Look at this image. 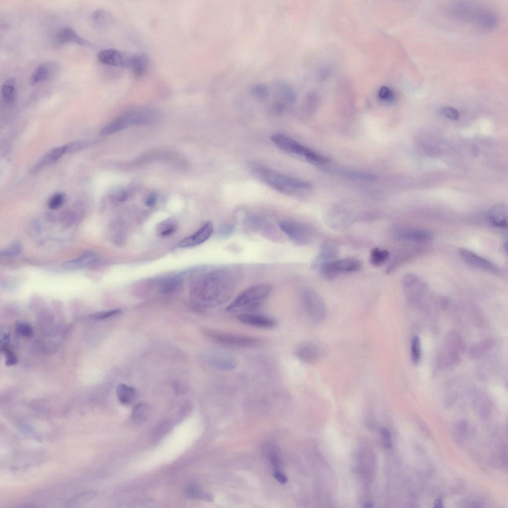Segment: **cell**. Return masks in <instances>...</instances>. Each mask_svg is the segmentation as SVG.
<instances>
[{
	"instance_id": "obj_1",
	"label": "cell",
	"mask_w": 508,
	"mask_h": 508,
	"mask_svg": "<svg viewBox=\"0 0 508 508\" xmlns=\"http://www.w3.org/2000/svg\"><path fill=\"white\" fill-rule=\"evenodd\" d=\"M241 271L234 266L215 268L203 274L191 290L193 303L199 308H211L227 302L234 292Z\"/></svg>"
},
{
	"instance_id": "obj_2",
	"label": "cell",
	"mask_w": 508,
	"mask_h": 508,
	"mask_svg": "<svg viewBox=\"0 0 508 508\" xmlns=\"http://www.w3.org/2000/svg\"><path fill=\"white\" fill-rule=\"evenodd\" d=\"M253 173L259 180L277 192L287 195H295L309 190V183L278 173L260 166L252 168Z\"/></svg>"
},
{
	"instance_id": "obj_3",
	"label": "cell",
	"mask_w": 508,
	"mask_h": 508,
	"mask_svg": "<svg viewBox=\"0 0 508 508\" xmlns=\"http://www.w3.org/2000/svg\"><path fill=\"white\" fill-rule=\"evenodd\" d=\"M271 287L265 283L252 286L242 291L227 307L230 313H251L258 309L270 295Z\"/></svg>"
},
{
	"instance_id": "obj_4",
	"label": "cell",
	"mask_w": 508,
	"mask_h": 508,
	"mask_svg": "<svg viewBox=\"0 0 508 508\" xmlns=\"http://www.w3.org/2000/svg\"><path fill=\"white\" fill-rule=\"evenodd\" d=\"M274 144L282 151L290 155L297 157L310 163L315 165H324L328 159L313 150L281 134H274L271 137Z\"/></svg>"
},
{
	"instance_id": "obj_5",
	"label": "cell",
	"mask_w": 508,
	"mask_h": 508,
	"mask_svg": "<svg viewBox=\"0 0 508 508\" xmlns=\"http://www.w3.org/2000/svg\"><path fill=\"white\" fill-rule=\"evenodd\" d=\"M204 334L213 343L228 347L253 348L259 346L263 342L261 339L256 337L225 332L212 329H206Z\"/></svg>"
},
{
	"instance_id": "obj_6",
	"label": "cell",
	"mask_w": 508,
	"mask_h": 508,
	"mask_svg": "<svg viewBox=\"0 0 508 508\" xmlns=\"http://www.w3.org/2000/svg\"><path fill=\"white\" fill-rule=\"evenodd\" d=\"M280 230L293 242L308 245L314 240V231L308 225L295 220H284L279 223Z\"/></svg>"
},
{
	"instance_id": "obj_7",
	"label": "cell",
	"mask_w": 508,
	"mask_h": 508,
	"mask_svg": "<svg viewBox=\"0 0 508 508\" xmlns=\"http://www.w3.org/2000/svg\"><path fill=\"white\" fill-rule=\"evenodd\" d=\"M302 303L309 320L314 323H322L326 316V307L321 297L315 291L306 289L302 295Z\"/></svg>"
},
{
	"instance_id": "obj_8",
	"label": "cell",
	"mask_w": 508,
	"mask_h": 508,
	"mask_svg": "<svg viewBox=\"0 0 508 508\" xmlns=\"http://www.w3.org/2000/svg\"><path fill=\"white\" fill-rule=\"evenodd\" d=\"M362 267L361 262L354 258L335 260L320 267L318 270L321 276L327 280H332L342 274L356 272Z\"/></svg>"
},
{
	"instance_id": "obj_9",
	"label": "cell",
	"mask_w": 508,
	"mask_h": 508,
	"mask_svg": "<svg viewBox=\"0 0 508 508\" xmlns=\"http://www.w3.org/2000/svg\"><path fill=\"white\" fill-rule=\"evenodd\" d=\"M98 60L103 64L130 69L133 54H129L114 49H106L97 55Z\"/></svg>"
},
{
	"instance_id": "obj_10",
	"label": "cell",
	"mask_w": 508,
	"mask_h": 508,
	"mask_svg": "<svg viewBox=\"0 0 508 508\" xmlns=\"http://www.w3.org/2000/svg\"><path fill=\"white\" fill-rule=\"evenodd\" d=\"M61 71L60 64L56 61H49L40 64L30 78V84L35 86L41 83L50 81L59 75Z\"/></svg>"
},
{
	"instance_id": "obj_11",
	"label": "cell",
	"mask_w": 508,
	"mask_h": 508,
	"mask_svg": "<svg viewBox=\"0 0 508 508\" xmlns=\"http://www.w3.org/2000/svg\"><path fill=\"white\" fill-rule=\"evenodd\" d=\"M459 253L462 260L471 266L495 275L500 273V270L496 265L469 250L462 248Z\"/></svg>"
},
{
	"instance_id": "obj_12",
	"label": "cell",
	"mask_w": 508,
	"mask_h": 508,
	"mask_svg": "<svg viewBox=\"0 0 508 508\" xmlns=\"http://www.w3.org/2000/svg\"><path fill=\"white\" fill-rule=\"evenodd\" d=\"M395 238L400 241L424 243L430 241L433 234L430 231L418 228L402 227L397 229L394 233Z\"/></svg>"
},
{
	"instance_id": "obj_13",
	"label": "cell",
	"mask_w": 508,
	"mask_h": 508,
	"mask_svg": "<svg viewBox=\"0 0 508 508\" xmlns=\"http://www.w3.org/2000/svg\"><path fill=\"white\" fill-rule=\"evenodd\" d=\"M237 319L245 325L263 329H273L277 324V320L274 318L253 312L239 314L237 316Z\"/></svg>"
},
{
	"instance_id": "obj_14",
	"label": "cell",
	"mask_w": 508,
	"mask_h": 508,
	"mask_svg": "<svg viewBox=\"0 0 508 508\" xmlns=\"http://www.w3.org/2000/svg\"><path fill=\"white\" fill-rule=\"evenodd\" d=\"M214 230L212 223L206 222L194 234L181 240L178 246L181 248H187L199 246L211 237Z\"/></svg>"
},
{
	"instance_id": "obj_15",
	"label": "cell",
	"mask_w": 508,
	"mask_h": 508,
	"mask_svg": "<svg viewBox=\"0 0 508 508\" xmlns=\"http://www.w3.org/2000/svg\"><path fill=\"white\" fill-rule=\"evenodd\" d=\"M295 354L299 361L306 364L316 363L322 356L319 346L311 342H304L300 344L296 348Z\"/></svg>"
},
{
	"instance_id": "obj_16",
	"label": "cell",
	"mask_w": 508,
	"mask_h": 508,
	"mask_svg": "<svg viewBox=\"0 0 508 508\" xmlns=\"http://www.w3.org/2000/svg\"><path fill=\"white\" fill-rule=\"evenodd\" d=\"M487 219L493 226L505 229L508 227L507 208L504 204H498L488 211Z\"/></svg>"
},
{
	"instance_id": "obj_17",
	"label": "cell",
	"mask_w": 508,
	"mask_h": 508,
	"mask_svg": "<svg viewBox=\"0 0 508 508\" xmlns=\"http://www.w3.org/2000/svg\"><path fill=\"white\" fill-rule=\"evenodd\" d=\"M57 43L60 45L74 44L79 46L89 45V42L82 38L73 29L69 27L61 28L56 36Z\"/></svg>"
},
{
	"instance_id": "obj_18",
	"label": "cell",
	"mask_w": 508,
	"mask_h": 508,
	"mask_svg": "<svg viewBox=\"0 0 508 508\" xmlns=\"http://www.w3.org/2000/svg\"><path fill=\"white\" fill-rule=\"evenodd\" d=\"M207 363L212 367L224 371L234 369L238 365L233 358L222 354H211L207 357Z\"/></svg>"
},
{
	"instance_id": "obj_19",
	"label": "cell",
	"mask_w": 508,
	"mask_h": 508,
	"mask_svg": "<svg viewBox=\"0 0 508 508\" xmlns=\"http://www.w3.org/2000/svg\"><path fill=\"white\" fill-rule=\"evenodd\" d=\"M337 255L338 250L335 245L332 243H325L316 258L313 267L318 269L321 266L335 260Z\"/></svg>"
},
{
	"instance_id": "obj_20",
	"label": "cell",
	"mask_w": 508,
	"mask_h": 508,
	"mask_svg": "<svg viewBox=\"0 0 508 508\" xmlns=\"http://www.w3.org/2000/svg\"><path fill=\"white\" fill-rule=\"evenodd\" d=\"M149 59L144 54L138 53L133 54L130 69L137 78L143 76L146 72L149 66Z\"/></svg>"
},
{
	"instance_id": "obj_21",
	"label": "cell",
	"mask_w": 508,
	"mask_h": 508,
	"mask_svg": "<svg viewBox=\"0 0 508 508\" xmlns=\"http://www.w3.org/2000/svg\"><path fill=\"white\" fill-rule=\"evenodd\" d=\"M183 277L181 275L162 279L158 282V290L163 294L172 293L182 285Z\"/></svg>"
},
{
	"instance_id": "obj_22",
	"label": "cell",
	"mask_w": 508,
	"mask_h": 508,
	"mask_svg": "<svg viewBox=\"0 0 508 508\" xmlns=\"http://www.w3.org/2000/svg\"><path fill=\"white\" fill-rule=\"evenodd\" d=\"M1 93L3 100L8 104L14 103L17 98V85L15 78L8 79L2 85Z\"/></svg>"
},
{
	"instance_id": "obj_23",
	"label": "cell",
	"mask_w": 508,
	"mask_h": 508,
	"mask_svg": "<svg viewBox=\"0 0 508 508\" xmlns=\"http://www.w3.org/2000/svg\"><path fill=\"white\" fill-rule=\"evenodd\" d=\"M92 19L95 26L100 29H104L110 26L114 21L112 14L103 9H97L93 12L92 16Z\"/></svg>"
},
{
	"instance_id": "obj_24",
	"label": "cell",
	"mask_w": 508,
	"mask_h": 508,
	"mask_svg": "<svg viewBox=\"0 0 508 508\" xmlns=\"http://www.w3.org/2000/svg\"><path fill=\"white\" fill-rule=\"evenodd\" d=\"M417 250H410L405 249L401 250L394 258L388 267L387 268V274H390L397 269L409 259L412 258L417 252Z\"/></svg>"
},
{
	"instance_id": "obj_25",
	"label": "cell",
	"mask_w": 508,
	"mask_h": 508,
	"mask_svg": "<svg viewBox=\"0 0 508 508\" xmlns=\"http://www.w3.org/2000/svg\"><path fill=\"white\" fill-rule=\"evenodd\" d=\"M178 223L174 219H168L159 223L156 229L157 235L167 237L174 234L178 230Z\"/></svg>"
},
{
	"instance_id": "obj_26",
	"label": "cell",
	"mask_w": 508,
	"mask_h": 508,
	"mask_svg": "<svg viewBox=\"0 0 508 508\" xmlns=\"http://www.w3.org/2000/svg\"><path fill=\"white\" fill-rule=\"evenodd\" d=\"M65 154L63 146H60L51 149L41 159L35 169H40L59 159Z\"/></svg>"
},
{
	"instance_id": "obj_27",
	"label": "cell",
	"mask_w": 508,
	"mask_h": 508,
	"mask_svg": "<svg viewBox=\"0 0 508 508\" xmlns=\"http://www.w3.org/2000/svg\"><path fill=\"white\" fill-rule=\"evenodd\" d=\"M185 493L187 496L193 498L209 502L214 500L211 494L204 492L199 486L194 483L188 485L185 488Z\"/></svg>"
},
{
	"instance_id": "obj_28",
	"label": "cell",
	"mask_w": 508,
	"mask_h": 508,
	"mask_svg": "<svg viewBox=\"0 0 508 508\" xmlns=\"http://www.w3.org/2000/svg\"><path fill=\"white\" fill-rule=\"evenodd\" d=\"M116 393L120 402L123 405H128L133 400L135 391L131 387L120 384L117 387Z\"/></svg>"
},
{
	"instance_id": "obj_29",
	"label": "cell",
	"mask_w": 508,
	"mask_h": 508,
	"mask_svg": "<svg viewBox=\"0 0 508 508\" xmlns=\"http://www.w3.org/2000/svg\"><path fill=\"white\" fill-rule=\"evenodd\" d=\"M390 257V254L387 250L374 248L371 251L370 262L372 265L379 267L384 265Z\"/></svg>"
},
{
	"instance_id": "obj_30",
	"label": "cell",
	"mask_w": 508,
	"mask_h": 508,
	"mask_svg": "<svg viewBox=\"0 0 508 508\" xmlns=\"http://www.w3.org/2000/svg\"><path fill=\"white\" fill-rule=\"evenodd\" d=\"M494 344V342L490 340L483 341L475 344L470 348L469 356L472 359H478L489 351Z\"/></svg>"
},
{
	"instance_id": "obj_31",
	"label": "cell",
	"mask_w": 508,
	"mask_h": 508,
	"mask_svg": "<svg viewBox=\"0 0 508 508\" xmlns=\"http://www.w3.org/2000/svg\"><path fill=\"white\" fill-rule=\"evenodd\" d=\"M95 495V493L92 491L82 493L69 500L67 503V506L70 507H80L92 500Z\"/></svg>"
},
{
	"instance_id": "obj_32",
	"label": "cell",
	"mask_w": 508,
	"mask_h": 508,
	"mask_svg": "<svg viewBox=\"0 0 508 508\" xmlns=\"http://www.w3.org/2000/svg\"><path fill=\"white\" fill-rule=\"evenodd\" d=\"M149 414V407L144 403H139L134 407L133 410V418L137 423L144 421Z\"/></svg>"
},
{
	"instance_id": "obj_33",
	"label": "cell",
	"mask_w": 508,
	"mask_h": 508,
	"mask_svg": "<svg viewBox=\"0 0 508 508\" xmlns=\"http://www.w3.org/2000/svg\"><path fill=\"white\" fill-rule=\"evenodd\" d=\"M127 127L121 119L118 117L112 123L103 128L101 131V134L102 136L111 135Z\"/></svg>"
},
{
	"instance_id": "obj_34",
	"label": "cell",
	"mask_w": 508,
	"mask_h": 508,
	"mask_svg": "<svg viewBox=\"0 0 508 508\" xmlns=\"http://www.w3.org/2000/svg\"><path fill=\"white\" fill-rule=\"evenodd\" d=\"M421 358V348L419 338L415 336L413 338L411 345V359L414 364H418Z\"/></svg>"
},
{
	"instance_id": "obj_35",
	"label": "cell",
	"mask_w": 508,
	"mask_h": 508,
	"mask_svg": "<svg viewBox=\"0 0 508 508\" xmlns=\"http://www.w3.org/2000/svg\"><path fill=\"white\" fill-rule=\"evenodd\" d=\"M90 143L85 141H75L63 145L65 154H71L87 148Z\"/></svg>"
},
{
	"instance_id": "obj_36",
	"label": "cell",
	"mask_w": 508,
	"mask_h": 508,
	"mask_svg": "<svg viewBox=\"0 0 508 508\" xmlns=\"http://www.w3.org/2000/svg\"><path fill=\"white\" fill-rule=\"evenodd\" d=\"M15 330L20 335L24 337L31 338L34 335V329L29 324L17 322L15 324Z\"/></svg>"
},
{
	"instance_id": "obj_37",
	"label": "cell",
	"mask_w": 508,
	"mask_h": 508,
	"mask_svg": "<svg viewBox=\"0 0 508 508\" xmlns=\"http://www.w3.org/2000/svg\"><path fill=\"white\" fill-rule=\"evenodd\" d=\"M1 349L6 357L5 365L6 367H13L18 364V360L16 355L10 349L8 345L1 344Z\"/></svg>"
},
{
	"instance_id": "obj_38",
	"label": "cell",
	"mask_w": 508,
	"mask_h": 508,
	"mask_svg": "<svg viewBox=\"0 0 508 508\" xmlns=\"http://www.w3.org/2000/svg\"><path fill=\"white\" fill-rule=\"evenodd\" d=\"M121 311L119 309L101 311L92 314L90 317L96 320H104L119 315Z\"/></svg>"
},
{
	"instance_id": "obj_39",
	"label": "cell",
	"mask_w": 508,
	"mask_h": 508,
	"mask_svg": "<svg viewBox=\"0 0 508 508\" xmlns=\"http://www.w3.org/2000/svg\"><path fill=\"white\" fill-rule=\"evenodd\" d=\"M65 198V195L63 193H59L53 195L48 202L49 208L52 210L58 209L63 204Z\"/></svg>"
},
{
	"instance_id": "obj_40",
	"label": "cell",
	"mask_w": 508,
	"mask_h": 508,
	"mask_svg": "<svg viewBox=\"0 0 508 508\" xmlns=\"http://www.w3.org/2000/svg\"><path fill=\"white\" fill-rule=\"evenodd\" d=\"M378 95L381 99L387 102H391L395 98L393 91L387 87L381 88L379 90Z\"/></svg>"
},
{
	"instance_id": "obj_41",
	"label": "cell",
	"mask_w": 508,
	"mask_h": 508,
	"mask_svg": "<svg viewBox=\"0 0 508 508\" xmlns=\"http://www.w3.org/2000/svg\"><path fill=\"white\" fill-rule=\"evenodd\" d=\"M442 114L452 120H457L459 118V112L456 109L449 106H445L441 109Z\"/></svg>"
},
{
	"instance_id": "obj_42",
	"label": "cell",
	"mask_w": 508,
	"mask_h": 508,
	"mask_svg": "<svg viewBox=\"0 0 508 508\" xmlns=\"http://www.w3.org/2000/svg\"><path fill=\"white\" fill-rule=\"evenodd\" d=\"M22 250V246L19 242L14 243L7 249L1 253V255L4 257H10L15 256L19 254Z\"/></svg>"
},
{
	"instance_id": "obj_43",
	"label": "cell",
	"mask_w": 508,
	"mask_h": 508,
	"mask_svg": "<svg viewBox=\"0 0 508 508\" xmlns=\"http://www.w3.org/2000/svg\"><path fill=\"white\" fill-rule=\"evenodd\" d=\"M382 437L383 438V445L386 448H390L392 447L390 442L391 434L389 430L385 428L382 427L380 429Z\"/></svg>"
},
{
	"instance_id": "obj_44",
	"label": "cell",
	"mask_w": 508,
	"mask_h": 508,
	"mask_svg": "<svg viewBox=\"0 0 508 508\" xmlns=\"http://www.w3.org/2000/svg\"><path fill=\"white\" fill-rule=\"evenodd\" d=\"M234 230V228L231 225H227L223 227L220 230V234L222 236H227L232 234Z\"/></svg>"
},
{
	"instance_id": "obj_45",
	"label": "cell",
	"mask_w": 508,
	"mask_h": 508,
	"mask_svg": "<svg viewBox=\"0 0 508 508\" xmlns=\"http://www.w3.org/2000/svg\"><path fill=\"white\" fill-rule=\"evenodd\" d=\"M274 476L281 484H285L288 481L287 477L278 470L274 472Z\"/></svg>"
},
{
	"instance_id": "obj_46",
	"label": "cell",
	"mask_w": 508,
	"mask_h": 508,
	"mask_svg": "<svg viewBox=\"0 0 508 508\" xmlns=\"http://www.w3.org/2000/svg\"><path fill=\"white\" fill-rule=\"evenodd\" d=\"M157 200V198L156 194H151L146 199L145 204L148 207H153L156 204Z\"/></svg>"
},
{
	"instance_id": "obj_47",
	"label": "cell",
	"mask_w": 508,
	"mask_h": 508,
	"mask_svg": "<svg viewBox=\"0 0 508 508\" xmlns=\"http://www.w3.org/2000/svg\"><path fill=\"white\" fill-rule=\"evenodd\" d=\"M329 72L330 70L328 68H324L322 69L320 71L319 75L318 76L320 77V79L323 80L326 78L327 76L329 75Z\"/></svg>"
},
{
	"instance_id": "obj_48",
	"label": "cell",
	"mask_w": 508,
	"mask_h": 508,
	"mask_svg": "<svg viewBox=\"0 0 508 508\" xmlns=\"http://www.w3.org/2000/svg\"><path fill=\"white\" fill-rule=\"evenodd\" d=\"M128 195L125 192H120L117 196V199L120 202H123L127 199Z\"/></svg>"
},
{
	"instance_id": "obj_49",
	"label": "cell",
	"mask_w": 508,
	"mask_h": 508,
	"mask_svg": "<svg viewBox=\"0 0 508 508\" xmlns=\"http://www.w3.org/2000/svg\"><path fill=\"white\" fill-rule=\"evenodd\" d=\"M434 506L436 508H443L442 501L440 499L436 500L434 503Z\"/></svg>"
},
{
	"instance_id": "obj_50",
	"label": "cell",
	"mask_w": 508,
	"mask_h": 508,
	"mask_svg": "<svg viewBox=\"0 0 508 508\" xmlns=\"http://www.w3.org/2000/svg\"><path fill=\"white\" fill-rule=\"evenodd\" d=\"M364 507L365 508H372L373 507V503L372 502H369L366 503L365 504V506Z\"/></svg>"
}]
</instances>
